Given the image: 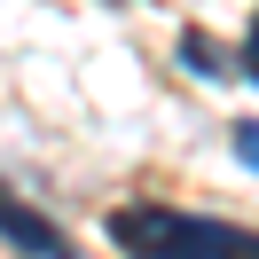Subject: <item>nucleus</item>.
<instances>
[{"instance_id":"1","label":"nucleus","mask_w":259,"mask_h":259,"mask_svg":"<svg viewBox=\"0 0 259 259\" xmlns=\"http://www.w3.org/2000/svg\"><path fill=\"white\" fill-rule=\"evenodd\" d=\"M102 228L126 259H259L251 228L212 220V212H181V204H118Z\"/></svg>"},{"instance_id":"2","label":"nucleus","mask_w":259,"mask_h":259,"mask_svg":"<svg viewBox=\"0 0 259 259\" xmlns=\"http://www.w3.org/2000/svg\"><path fill=\"white\" fill-rule=\"evenodd\" d=\"M0 243H8V251H24V259H71V236H63L39 204H24L8 181H0Z\"/></svg>"},{"instance_id":"3","label":"nucleus","mask_w":259,"mask_h":259,"mask_svg":"<svg viewBox=\"0 0 259 259\" xmlns=\"http://www.w3.org/2000/svg\"><path fill=\"white\" fill-rule=\"evenodd\" d=\"M181 63H189V71H196V79H236V71H228V55H220V48H212V39H204V32H181Z\"/></svg>"},{"instance_id":"4","label":"nucleus","mask_w":259,"mask_h":259,"mask_svg":"<svg viewBox=\"0 0 259 259\" xmlns=\"http://www.w3.org/2000/svg\"><path fill=\"white\" fill-rule=\"evenodd\" d=\"M236 157L259 173V118H243V126H236Z\"/></svg>"},{"instance_id":"5","label":"nucleus","mask_w":259,"mask_h":259,"mask_svg":"<svg viewBox=\"0 0 259 259\" xmlns=\"http://www.w3.org/2000/svg\"><path fill=\"white\" fill-rule=\"evenodd\" d=\"M243 79H259V16H251V39H243Z\"/></svg>"}]
</instances>
